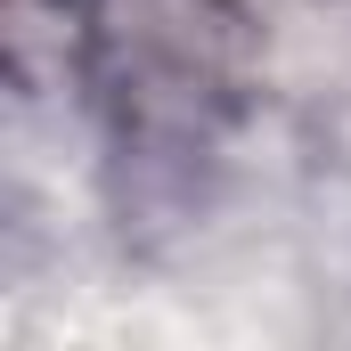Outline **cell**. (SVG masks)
Segmentation results:
<instances>
[{"label":"cell","mask_w":351,"mask_h":351,"mask_svg":"<svg viewBox=\"0 0 351 351\" xmlns=\"http://www.w3.org/2000/svg\"><path fill=\"white\" fill-rule=\"evenodd\" d=\"M262 16L245 0H74L66 74L139 164L213 156L262 98Z\"/></svg>","instance_id":"obj_1"}]
</instances>
